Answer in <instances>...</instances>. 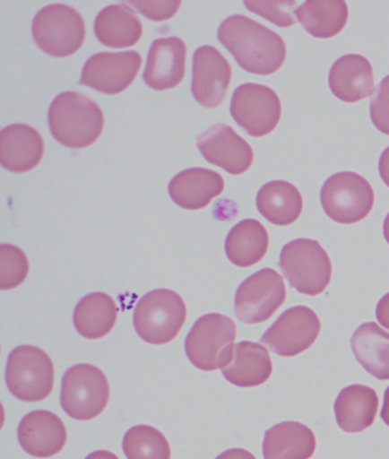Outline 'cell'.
<instances>
[{"instance_id": "obj_6", "label": "cell", "mask_w": 389, "mask_h": 459, "mask_svg": "<svg viewBox=\"0 0 389 459\" xmlns=\"http://www.w3.org/2000/svg\"><path fill=\"white\" fill-rule=\"evenodd\" d=\"M6 383L15 398L25 403L43 402L53 391V362L36 346H19L8 357Z\"/></svg>"}, {"instance_id": "obj_11", "label": "cell", "mask_w": 389, "mask_h": 459, "mask_svg": "<svg viewBox=\"0 0 389 459\" xmlns=\"http://www.w3.org/2000/svg\"><path fill=\"white\" fill-rule=\"evenodd\" d=\"M321 332V321L316 313L307 307H295L282 313L262 337L280 357H296L316 343Z\"/></svg>"}, {"instance_id": "obj_37", "label": "cell", "mask_w": 389, "mask_h": 459, "mask_svg": "<svg viewBox=\"0 0 389 459\" xmlns=\"http://www.w3.org/2000/svg\"><path fill=\"white\" fill-rule=\"evenodd\" d=\"M216 459H256V457L244 449H231L220 455Z\"/></svg>"}, {"instance_id": "obj_5", "label": "cell", "mask_w": 389, "mask_h": 459, "mask_svg": "<svg viewBox=\"0 0 389 459\" xmlns=\"http://www.w3.org/2000/svg\"><path fill=\"white\" fill-rule=\"evenodd\" d=\"M32 35L39 48L49 56L68 57L78 52L85 40V21L74 8L53 4L38 12Z\"/></svg>"}, {"instance_id": "obj_33", "label": "cell", "mask_w": 389, "mask_h": 459, "mask_svg": "<svg viewBox=\"0 0 389 459\" xmlns=\"http://www.w3.org/2000/svg\"><path fill=\"white\" fill-rule=\"evenodd\" d=\"M372 123L384 134L389 135V76L384 78L370 104Z\"/></svg>"}, {"instance_id": "obj_26", "label": "cell", "mask_w": 389, "mask_h": 459, "mask_svg": "<svg viewBox=\"0 0 389 459\" xmlns=\"http://www.w3.org/2000/svg\"><path fill=\"white\" fill-rule=\"evenodd\" d=\"M269 245V233L264 225L256 220H245L226 238V255L238 268H250L263 260Z\"/></svg>"}, {"instance_id": "obj_35", "label": "cell", "mask_w": 389, "mask_h": 459, "mask_svg": "<svg viewBox=\"0 0 389 459\" xmlns=\"http://www.w3.org/2000/svg\"><path fill=\"white\" fill-rule=\"evenodd\" d=\"M376 319L383 327L389 329V293L379 300L376 310Z\"/></svg>"}, {"instance_id": "obj_2", "label": "cell", "mask_w": 389, "mask_h": 459, "mask_svg": "<svg viewBox=\"0 0 389 459\" xmlns=\"http://www.w3.org/2000/svg\"><path fill=\"white\" fill-rule=\"evenodd\" d=\"M54 139L71 149L90 147L104 127L100 108L79 91H65L54 100L48 112Z\"/></svg>"}, {"instance_id": "obj_40", "label": "cell", "mask_w": 389, "mask_h": 459, "mask_svg": "<svg viewBox=\"0 0 389 459\" xmlns=\"http://www.w3.org/2000/svg\"><path fill=\"white\" fill-rule=\"evenodd\" d=\"M384 236H385V239H386L387 243L389 244V214L386 216V219H385Z\"/></svg>"}, {"instance_id": "obj_16", "label": "cell", "mask_w": 389, "mask_h": 459, "mask_svg": "<svg viewBox=\"0 0 389 459\" xmlns=\"http://www.w3.org/2000/svg\"><path fill=\"white\" fill-rule=\"evenodd\" d=\"M204 160L232 175H241L253 165L254 152L231 126L217 124L198 137Z\"/></svg>"}, {"instance_id": "obj_14", "label": "cell", "mask_w": 389, "mask_h": 459, "mask_svg": "<svg viewBox=\"0 0 389 459\" xmlns=\"http://www.w3.org/2000/svg\"><path fill=\"white\" fill-rule=\"evenodd\" d=\"M219 368L238 387H255L269 381L273 365L269 351L254 342L229 345L220 353Z\"/></svg>"}, {"instance_id": "obj_4", "label": "cell", "mask_w": 389, "mask_h": 459, "mask_svg": "<svg viewBox=\"0 0 389 459\" xmlns=\"http://www.w3.org/2000/svg\"><path fill=\"white\" fill-rule=\"evenodd\" d=\"M186 320V307L177 293L169 290L150 291L138 302L134 325L138 335L150 344L174 341Z\"/></svg>"}, {"instance_id": "obj_12", "label": "cell", "mask_w": 389, "mask_h": 459, "mask_svg": "<svg viewBox=\"0 0 389 459\" xmlns=\"http://www.w3.org/2000/svg\"><path fill=\"white\" fill-rule=\"evenodd\" d=\"M237 338L236 323L229 316L211 313L196 321L186 341L187 358L196 368H219V359L225 348Z\"/></svg>"}, {"instance_id": "obj_28", "label": "cell", "mask_w": 389, "mask_h": 459, "mask_svg": "<svg viewBox=\"0 0 389 459\" xmlns=\"http://www.w3.org/2000/svg\"><path fill=\"white\" fill-rule=\"evenodd\" d=\"M118 318V307L110 296L93 293L85 296L73 313V323L77 332L90 340L107 336L115 327Z\"/></svg>"}, {"instance_id": "obj_9", "label": "cell", "mask_w": 389, "mask_h": 459, "mask_svg": "<svg viewBox=\"0 0 389 459\" xmlns=\"http://www.w3.org/2000/svg\"><path fill=\"white\" fill-rule=\"evenodd\" d=\"M287 298L286 285L276 271L263 269L238 287L236 315L248 325L265 323L282 307Z\"/></svg>"}, {"instance_id": "obj_7", "label": "cell", "mask_w": 389, "mask_h": 459, "mask_svg": "<svg viewBox=\"0 0 389 459\" xmlns=\"http://www.w3.org/2000/svg\"><path fill=\"white\" fill-rule=\"evenodd\" d=\"M110 398V384L98 367L75 365L62 379L63 411L78 420H90L102 414Z\"/></svg>"}, {"instance_id": "obj_27", "label": "cell", "mask_w": 389, "mask_h": 459, "mask_svg": "<svg viewBox=\"0 0 389 459\" xmlns=\"http://www.w3.org/2000/svg\"><path fill=\"white\" fill-rule=\"evenodd\" d=\"M259 212L280 227L295 223L303 212V197L296 186L286 181H272L257 195Z\"/></svg>"}, {"instance_id": "obj_18", "label": "cell", "mask_w": 389, "mask_h": 459, "mask_svg": "<svg viewBox=\"0 0 389 459\" xmlns=\"http://www.w3.org/2000/svg\"><path fill=\"white\" fill-rule=\"evenodd\" d=\"M18 437L21 446L29 455L48 458L65 448L66 429L57 415L48 411H37L21 420Z\"/></svg>"}, {"instance_id": "obj_17", "label": "cell", "mask_w": 389, "mask_h": 459, "mask_svg": "<svg viewBox=\"0 0 389 459\" xmlns=\"http://www.w3.org/2000/svg\"><path fill=\"white\" fill-rule=\"evenodd\" d=\"M186 45L177 37L154 40L143 74L144 82L156 91L177 87L186 76Z\"/></svg>"}, {"instance_id": "obj_19", "label": "cell", "mask_w": 389, "mask_h": 459, "mask_svg": "<svg viewBox=\"0 0 389 459\" xmlns=\"http://www.w3.org/2000/svg\"><path fill=\"white\" fill-rule=\"evenodd\" d=\"M44 141L35 128L14 124L0 133V162L14 173L29 172L44 156Z\"/></svg>"}, {"instance_id": "obj_15", "label": "cell", "mask_w": 389, "mask_h": 459, "mask_svg": "<svg viewBox=\"0 0 389 459\" xmlns=\"http://www.w3.org/2000/svg\"><path fill=\"white\" fill-rule=\"evenodd\" d=\"M232 79V68L219 49L203 46L194 56L192 94L201 106L213 108L224 101Z\"/></svg>"}, {"instance_id": "obj_39", "label": "cell", "mask_w": 389, "mask_h": 459, "mask_svg": "<svg viewBox=\"0 0 389 459\" xmlns=\"http://www.w3.org/2000/svg\"><path fill=\"white\" fill-rule=\"evenodd\" d=\"M86 459H119L116 456L115 454L110 452H107V450H99V452H95L91 454Z\"/></svg>"}, {"instance_id": "obj_21", "label": "cell", "mask_w": 389, "mask_h": 459, "mask_svg": "<svg viewBox=\"0 0 389 459\" xmlns=\"http://www.w3.org/2000/svg\"><path fill=\"white\" fill-rule=\"evenodd\" d=\"M225 182L219 173L206 169L184 170L171 179L169 190L179 207L198 211L223 194Z\"/></svg>"}, {"instance_id": "obj_32", "label": "cell", "mask_w": 389, "mask_h": 459, "mask_svg": "<svg viewBox=\"0 0 389 459\" xmlns=\"http://www.w3.org/2000/svg\"><path fill=\"white\" fill-rule=\"evenodd\" d=\"M245 6L253 13L271 21L275 26L288 28L297 22L295 14L298 10L296 2H250L246 0Z\"/></svg>"}, {"instance_id": "obj_20", "label": "cell", "mask_w": 389, "mask_h": 459, "mask_svg": "<svg viewBox=\"0 0 389 459\" xmlns=\"http://www.w3.org/2000/svg\"><path fill=\"white\" fill-rule=\"evenodd\" d=\"M329 85L336 98L355 103L374 94L375 77L372 65L361 56H345L334 62L329 74Z\"/></svg>"}, {"instance_id": "obj_10", "label": "cell", "mask_w": 389, "mask_h": 459, "mask_svg": "<svg viewBox=\"0 0 389 459\" xmlns=\"http://www.w3.org/2000/svg\"><path fill=\"white\" fill-rule=\"evenodd\" d=\"M281 111L279 96L270 87L245 83L234 91L233 119L251 136L262 137L273 132L281 119Z\"/></svg>"}, {"instance_id": "obj_25", "label": "cell", "mask_w": 389, "mask_h": 459, "mask_svg": "<svg viewBox=\"0 0 389 459\" xmlns=\"http://www.w3.org/2000/svg\"><path fill=\"white\" fill-rule=\"evenodd\" d=\"M357 360L372 377L380 381L389 379V333L375 323L357 329L350 341Z\"/></svg>"}, {"instance_id": "obj_23", "label": "cell", "mask_w": 389, "mask_h": 459, "mask_svg": "<svg viewBox=\"0 0 389 459\" xmlns=\"http://www.w3.org/2000/svg\"><path fill=\"white\" fill-rule=\"evenodd\" d=\"M379 398L369 386L351 385L339 394L334 414L342 431L363 432L369 429L378 414Z\"/></svg>"}, {"instance_id": "obj_24", "label": "cell", "mask_w": 389, "mask_h": 459, "mask_svg": "<svg viewBox=\"0 0 389 459\" xmlns=\"http://www.w3.org/2000/svg\"><path fill=\"white\" fill-rule=\"evenodd\" d=\"M94 30L100 43L110 48H131L143 35L136 12L125 4L104 8L95 20Z\"/></svg>"}, {"instance_id": "obj_1", "label": "cell", "mask_w": 389, "mask_h": 459, "mask_svg": "<svg viewBox=\"0 0 389 459\" xmlns=\"http://www.w3.org/2000/svg\"><path fill=\"white\" fill-rule=\"evenodd\" d=\"M219 39L238 65L250 74L270 76L286 61L282 37L245 15L226 19L219 29Z\"/></svg>"}, {"instance_id": "obj_22", "label": "cell", "mask_w": 389, "mask_h": 459, "mask_svg": "<svg viewBox=\"0 0 389 459\" xmlns=\"http://www.w3.org/2000/svg\"><path fill=\"white\" fill-rule=\"evenodd\" d=\"M312 429L298 421H283L266 431L263 442L265 459H308L316 453Z\"/></svg>"}, {"instance_id": "obj_3", "label": "cell", "mask_w": 389, "mask_h": 459, "mask_svg": "<svg viewBox=\"0 0 389 459\" xmlns=\"http://www.w3.org/2000/svg\"><path fill=\"white\" fill-rule=\"evenodd\" d=\"M279 265L284 278L300 294L320 295L332 281V261L316 240L297 239L284 246Z\"/></svg>"}, {"instance_id": "obj_38", "label": "cell", "mask_w": 389, "mask_h": 459, "mask_svg": "<svg viewBox=\"0 0 389 459\" xmlns=\"http://www.w3.org/2000/svg\"><path fill=\"white\" fill-rule=\"evenodd\" d=\"M382 419L389 427V386L386 392H385Z\"/></svg>"}, {"instance_id": "obj_30", "label": "cell", "mask_w": 389, "mask_h": 459, "mask_svg": "<svg viewBox=\"0 0 389 459\" xmlns=\"http://www.w3.org/2000/svg\"><path fill=\"white\" fill-rule=\"evenodd\" d=\"M123 448L128 459H170L169 441L157 429L138 425L125 434Z\"/></svg>"}, {"instance_id": "obj_13", "label": "cell", "mask_w": 389, "mask_h": 459, "mask_svg": "<svg viewBox=\"0 0 389 459\" xmlns=\"http://www.w3.org/2000/svg\"><path fill=\"white\" fill-rule=\"evenodd\" d=\"M141 65V54L135 51L95 54L83 66L81 85L104 94H119L135 81Z\"/></svg>"}, {"instance_id": "obj_36", "label": "cell", "mask_w": 389, "mask_h": 459, "mask_svg": "<svg viewBox=\"0 0 389 459\" xmlns=\"http://www.w3.org/2000/svg\"><path fill=\"white\" fill-rule=\"evenodd\" d=\"M379 173L385 185L389 187V147L385 150L379 160Z\"/></svg>"}, {"instance_id": "obj_34", "label": "cell", "mask_w": 389, "mask_h": 459, "mask_svg": "<svg viewBox=\"0 0 389 459\" xmlns=\"http://www.w3.org/2000/svg\"><path fill=\"white\" fill-rule=\"evenodd\" d=\"M141 14L152 21H166L177 13L182 2H129Z\"/></svg>"}, {"instance_id": "obj_8", "label": "cell", "mask_w": 389, "mask_h": 459, "mask_svg": "<svg viewBox=\"0 0 389 459\" xmlns=\"http://www.w3.org/2000/svg\"><path fill=\"white\" fill-rule=\"evenodd\" d=\"M321 203L326 215L334 222L358 223L374 207V189L361 175L338 173L326 179L321 190Z\"/></svg>"}, {"instance_id": "obj_31", "label": "cell", "mask_w": 389, "mask_h": 459, "mask_svg": "<svg viewBox=\"0 0 389 459\" xmlns=\"http://www.w3.org/2000/svg\"><path fill=\"white\" fill-rule=\"evenodd\" d=\"M29 273V262L25 254L15 246H0V288L13 290L25 281Z\"/></svg>"}, {"instance_id": "obj_29", "label": "cell", "mask_w": 389, "mask_h": 459, "mask_svg": "<svg viewBox=\"0 0 389 459\" xmlns=\"http://www.w3.org/2000/svg\"><path fill=\"white\" fill-rule=\"evenodd\" d=\"M301 26L316 39H333L345 28L349 20L346 2H305L296 11Z\"/></svg>"}]
</instances>
